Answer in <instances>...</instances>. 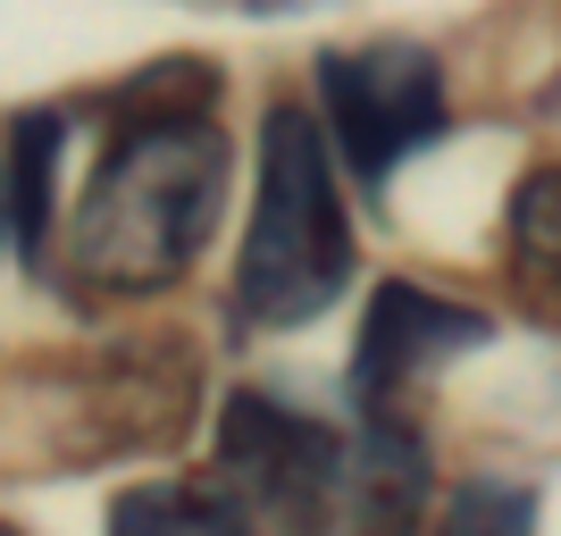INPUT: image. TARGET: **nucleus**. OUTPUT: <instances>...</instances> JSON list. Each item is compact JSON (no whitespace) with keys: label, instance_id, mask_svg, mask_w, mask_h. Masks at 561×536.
<instances>
[{"label":"nucleus","instance_id":"obj_6","mask_svg":"<svg viewBox=\"0 0 561 536\" xmlns=\"http://www.w3.org/2000/svg\"><path fill=\"white\" fill-rule=\"evenodd\" d=\"M494 335L486 310L453 303V294H427L411 277H386L369 294V319H360V352H352V395L369 420H394V402L420 386L427 369H445L461 352H478Z\"/></svg>","mask_w":561,"mask_h":536},{"label":"nucleus","instance_id":"obj_11","mask_svg":"<svg viewBox=\"0 0 561 536\" xmlns=\"http://www.w3.org/2000/svg\"><path fill=\"white\" fill-rule=\"evenodd\" d=\"M436 536H537V494L503 487V478H478L445 503V528Z\"/></svg>","mask_w":561,"mask_h":536},{"label":"nucleus","instance_id":"obj_12","mask_svg":"<svg viewBox=\"0 0 561 536\" xmlns=\"http://www.w3.org/2000/svg\"><path fill=\"white\" fill-rule=\"evenodd\" d=\"M0 218H9V168H0Z\"/></svg>","mask_w":561,"mask_h":536},{"label":"nucleus","instance_id":"obj_4","mask_svg":"<svg viewBox=\"0 0 561 536\" xmlns=\"http://www.w3.org/2000/svg\"><path fill=\"white\" fill-rule=\"evenodd\" d=\"M445 126H453V93H445V59L427 43L394 34V43L319 50V135H328V151H344L360 185H386Z\"/></svg>","mask_w":561,"mask_h":536},{"label":"nucleus","instance_id":"obj_1","mask_svg":"<svg viewBox=\"0 0 561 536\" xmlns=\"http://www.w3.org/2000/svg\"><path fill=\"white\" fill-rule=\"evenodd\" d=\"M101 160L76 202H59L50 260L84 294L142 303L168 294L210 252L227 210V135H218V68L210 59H151L101 93Z\"/></svg>","mask_w":561,"mask_h":536},{"label":"nucleus","instance_id":"obj_5","mask_svg":"<svg viewBox=\"0 0 561 536\" xmlns=\"http://www.w3.org/2000/svg\"><path fill=\"white\" fill-rule=\"evenodd\" d=\"M218 469H227V494L252 512V528L328 536L335 494H344V436L294 402L243 386L218 411Z\"/></svg>","mask_w":561,"mask_h":536},{"label":"nucleus","instance_id":"obj_8","mask_svg":"<svg viewBox=\"0 0 561 536\" xmlns=\"http://www.w3.org/2000/svg\"><path fill=\"white\" fill-rule=\"evenodd\" d=\"M352 536H436L427 520V453L402 420H369V461L352 494Z\"/></svg>","mask_w":561,"mask_h":536},{"label":"nucleus","instance_id":"obj_2","mask_svg":"<svg viewBox=\"0 0 561 536\" xmlns=\"http://www.w3.org/2000/svg\"><path fill=\"white\" fill-rule=\"evenodd\" d=\"M193 402H202V361L185 335L84 352L68 369H43L25 402H9L0 461H18V478H68L126 453H168L185 444Z\"/></svg>","mask_w":561,"mask_h":536},{"label":"nucleus","instance_id":"obj_9","mask_svg":"<svg viewBox=\"0 0 561 536\" xmlns=\"http://www.w3.org/2000/svg\"><path fill=\"white\" fill-rule=\"evenodd\" d=\"M110 536H260L227 478H142L110 503Z\"/></svg>","mask_w":561,"mask_h":536},{"label":"nucleus","instance_id":"obj_7","mask_svg":"<svg viewBox=\"0 0 561 536\" xmlns=\"http://www.w3.org/2000/svg\"><path fill=\"white\" fill-rule=\"evenodd\" d=\"M503 269H512V303L537 327L561 335V160L528 168L512 185V227H503Z\"/></svg>","mask_w":561,"mask_h":536},{"label":"nucleus","instance_id":"obj_3","mask_svg":"<svg viewBox=\"0 0 561 536\" xmlns=\"http://www.w3.org/2000/svg\"><path fill=\"white\" fill-rule=\"evenodd\" d=\"M352 285V218L335 193V151L319 110L277 101L260 117V176L252 227L234 260V319L243 327H302Z\"/></svg>","mask_w":561,"mask_h":536},{"label":"nucleus","instance_id":"obj_10","mask_svg":"<svg viewBox=\"0 0 561 536\" xmlns=\"http://www.w3.org/2000/svg\"><path fill=\"white\" fill-rule=\"evenodd\" d=\"M59 160H68V110H25L9 160V227L34 269L50 260V227H59Z\"/></svg>","mask_w":561,"mask_h":536}]
</instances>
